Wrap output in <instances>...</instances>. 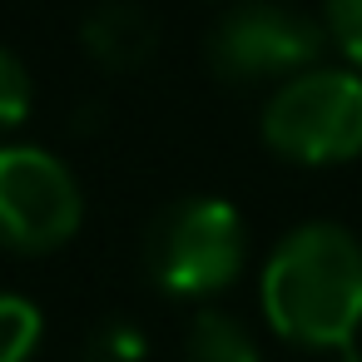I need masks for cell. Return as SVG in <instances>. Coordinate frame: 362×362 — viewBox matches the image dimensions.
<instances>
[{"mask_svg": "<svg viewBox=\"0 0 362 362\" xmlns=\"http://www.w3.org/2000/svg\"><path fill=\"white\" fill-rule=\"evenodd\" d=\"M263 313L298 347L352 352L362 327V243L342 223H298L263 263Z\"/></svg>", "mask_w": 362, "mask_h": 362, "instance_id": "obj_1", "label": "cell"}, {"mask_svg": "<svg viewBox=\"0 0 362 362\" xmlns=\"http://www.w3.org/2000/svg\"><path fill=\"white\" fill-rule=\"evenodd\" d=\"M258 129L278 159H293L308 169L357 159L362 154V75L313 65L273 85Z\"/></svg>", "mask_w": 362, "mask_h": 362, "instance_id": "obj_2", "label": "cell"}, {"mask_svg": "<svg viewBox=\"0 0 362 362\" xmlns=\"http://www.w3.org/2000/svg\"><path fill=\"white\" fill-rule=\"evenodd\" d=\"M322 30L288 0H233L209 30V70L228 85H283L317 65Z\"/></svg>", "mask_w": 362, "mask_h": 362, "instance_id": "obj_3", "label": "cell"}, {"mask_svg": "<svg viewBox=\"0 0 362 362\" xmlns=\"http://www.w3.org/2000/svg\"><path fill=\"white\" fill-rule=\"evenodd\" d=\"M149 273L184 298L228 288L243 268V218L223 199H174L144 233Z\"/></svg>", "mask_w": 362, "mask_h": 362, "instance_id": "obj_4", "label": "cell"}, {"mask_svg": "<svg viewBox=\"0 0 362 362\" xmlns=\"http://www.w3.org/2000/svg\"><path fill=\"white\" fill-rule=\"evenodd\" d=\"M85 194L75 169L40 144L0 149V243L16 253H50L75 238Z\"/></svg>", "mask_w": 362, "mask_h": 362, "instance_id": "obj_5", "label": "cell"}, {"mask_svg": "<svg viewBox=\"0 0 362 362\" xmlns=\"http://www.w3.org/2000/svg\"><path fill=\"white\" fill-rule=\"evenodd\" d=\"M80 40L100 65L139 70L159 45V25L149 21V11L139 0H100V6L85 16V25H80Z\"/></svg>", "mask_w": 362, "mask_h": 362, "instance_id": "obj_6", "label": "cell"}, {"mask_svg": "<svg viewBox=\"0 0 362 362\" xmlns=\"http://www.w3.org/2000/svg\"><path fill=\"white\" fill-rule=\"evenodd\" d=\"M184 362H258V342L233 313L204 308L184 332Z\"/></svg>", "mask_w": 362, "mask_h": 362, "instance_id": "obj_7", "label": "cell"}, {"mask_svg": "<svg viewBox=\"0 0 362 362\" xmlns=\"http://www.w3.org/2000/svg\"><path fill=\"white\" fill-rule=\"evenodd\" d=\"M40 308L21 293H0V362H30L40 347Z\"/></svg>", "mask_w": 362, "mask_h": 362, "instance_id": "obj_8", "label": "cell"}, {"mask_svg": "<svg viewBox=\"0 0 362 362\" xmlns=\"http://www.w3.org/2000/svg\"><path fill=\"white\" fill-rule=\"evenodd\" d=\"M30 75H25V65L11 55V50H0V134L6 129H16L21 119H25V110H30Z\"/></svg>", "mask_w": 362, "mask_h": 362, "instance_id": "obj_9", "label": "cell"}, {"mask_svg": "<svg viewBox=\"0 0 362 362\" xmlns=\"http://www.w3.org/2000/svg\"><path fill=\"white\" fill-rule=\"evenodd\" d=\"M322 25L362 65V0H322Z\"/></svg>", "mask_w": 362, "mask_h": 362, "instance_id": "obj_10", "label": "cell"}, {"mask_svg": "<svg viewBox=\"0 0 362 362\" xmlns=\"http://www.w3.org/2000/svg\"><path fill=\"white\" fill-rule=\"evenodd\" d=\"M139 352H144V342L129 322H105L95 332V347H90L95 362H139Z\"/></svg>", "mask_w": 362, "mask_h": 362, "instance_id": "obj_11", "label": "cell"}]
</instances>
